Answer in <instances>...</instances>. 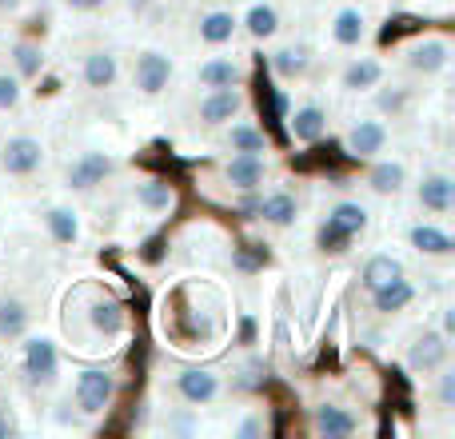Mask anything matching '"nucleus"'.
<instances>
[{
  "label": "nucleus",
  "instance_id": "obj_21",
  "mask_svg": "<svg viewBox=\"0 0 455 439\" xmlns=\"http://www.w3.org/2000/svg\"><path fill=\"white\" fill-rule=\"evenodd\" d=\"M84 84L88 88H112L116 84V56L112 52H88L84 56Z\"/></svg>",
  "mask_w": 455,
  "mask_h": 439
},
{
  "label": "nucleus",
  "instance_id": "obj_32",
  "mask_svg": "<svg viewBox=\"0 0 455 439\" xmlns=\"http://www.w3.org/2000/svg\"><path fill=\"white\" fill-rule=\"evenodd\" d=\"M92 328L104 331V336H116V331L124 328V312H120V304H112V299L92 304Z\"/></svg>",
  "mask_w": 455,
  "mask_h": 439
},
{
  "label": "nucleus",
  "instance_id": "obj_11",
  "mask_svg": "<svg viewBox=\"0 0 455 439\" xmlns=\"http://www.w3.org/2000/svg\"><path fill=\"white\" fill-rule=\"evenodd\" d=\"M347 152H352L355 160H371L376 152H384V144H387V128L379 124V120H360V124L347 132Z\"/></svg>",
  "mask_w": 455,
  "mask_h": 439
},
{
  "label": "nucleus",
  "instance_id": "obj_10",
  "mask_svg": "<svg viewBox=\"0 0 455 439\" xmlns=\"http://www.w3.org/2000/svg\"><path fill=\"white\" fill-rule=\"evenodd\" d=\"M288 132L296 144H315L328 132V112H323L320 104H304V108H296L288 116Z\"/></svg>",
  "mask_w": 455,
  "mask_h": 439
},
{
  "label": "nucleus",
  "instance_id": "obj_23",
  "mask_svg": "<svg viewBox=\"0 0 455 439\" xmlns=\"http://www.w3.org/2000/svg\"><path fill=\"white\" fill-rule=\"evenodd\" d=\"M232 36H235V16L232 12L216 8V12L200 16V40H204V44H228Z\"/></svg>",
  "mask_w": 455,
  "mask_h": 439
},
{
  "label": "nucleus",
  "instance_id": "obj_13",
  "mask_svg": "<svg viewBox=\"0 0 455 439\" xmlns=\"http://www.w3.org/2000/svg\"><path fill=\"white\" fill-rule=\"evenodd\" d=\"M315 432L328 439H344L355 432V416L347 408H339V403H320L315 408Z\"/></svg>",
  "mask_w": 455,
  "mask_h": 439
},
{
  "label": "nucleus",
  "instance_id": "obj_28",
  "mask_svg": "<svg viewBox=\"0 0 455 439\" xmlns=\"http://www.w3.org/2000/svg\"><path fill=\"white\" fill-rule=\"evenodd\" d=\"M28 328V312L20 299H0V339H16Z\"/></svg>",
  "mask_w": 455,
  "mask_h": 439
},
{
  "label": "nucleus",
  "instance_id": "obj_15",
  "mask_svg": "<svg viewBox=\"0 0 455 439\" xmlns=\"http://www.w3.org/2000/svg\"><path fill=\"white\" fill-rule=\"evenodd\" d=\"M416 299V288H411L408 280H392V283H384V288H376L371 291V304H376V312L379 315H395V312H403V307Z\"/></svg>",
  "mask_w": 455,
  "mask_h": 439
},
{
  "label": "nucleus",
  "instance_id": "obj_38",
  "mask_svg": "<svg viewBox=\"0 0 455 439\" xmlns=\"http://www.w3.org/2000/svg\"><path fill=\"white\" fill-rule=\"evenodd\" d=\"M264 432V419H248V424L240 427V435H259Z\"/></svg>",
  "mask_w": 455,
  "mask_h": 439
},
{
  "label": "nucleus",
  "instance_id": "obj_24",
  "mask_svg": "<svg viewBox=\"0 0 455 439\" xmlns=\"http://www.w3.org/2000/svg\"><path fill=\"white\" fill-rule=\"evenodd\" d=\"M400 275H403V264H400V259H392V256H371L368 264H363V288L376 291V288H384V283L400 280Z\"/></svg>",
  "mask_w": 455,
  "mask_h": 439
},
{
  "label": "nucleus",
  "instance_id": "obj_39",
  "mask_svg": "<svg viewBox=\"0 0 455 439\" xmlns=\"http://www.w3.org/2000/svg\"><path fill=\"white\" fill-rule=\"evenodd\" d=\"M256 208H259V196H243V204H240V212H248V216H256Z\"/></svg>",
  "mask_w": 455,
  "mask_h": 439
},
{
  "label": "nucleus",
  "instance_id": "obj_2",
  "mask_svg": "<svg viewBox=\"0 0 455 439\" xmlns=\"http://www.w3.org/2000/svg\"><path fill=\"white\" fill-rule=\"evenodd\" d=\"M24 376L32 379V384H52L56 379V368H60V355H56V344L48 336H32L28 344H24Z\"/></svg>",
  "mask_w": 455,
  "mask_h": 439
},
{
  "label": "nucleus",
  "instance_id": "obj_42",
  "mask_svg": "<svg viewBox=\"0 0 455 439\" xmlns=\"http://www.w3.org/2000/svg\"><path fill=\"white\" fill-rule=\"evenodd\" d=\"M136 4H152V0H136Z\"/></svg>",
  "mask_w": 455,
  "mask_h": 439
},
{
  "label": "nucleus",
  "instance_id": "obj_18",
  "mask_svg": "<svg viewBox=\"0 0 455 439\" xmlns=\"http://www.w3.org/2000/svg\"><path fill=\"white\" fill-rule=\"evenodd\" d=\"M408 240H411V248L424 251V256H451V251H455V240L443 232V227H435V224H416Z\"/></svg>",
  "mask_w": 455,
  "mask_h": 439
},
{
  "label": "nucleus",
  "instance_id": "obj_17",
  "mask_svg": "<svg viewBox=\"0 0 455 439\" xmlns=\"http://www.w3.org/2000/svg\"><path fill=\"white\" fill-rule=\"evenodd\" d=\"M200 84L204 88H232V84H240V64L232 60V56H212V60H204L200 64Z\"/></svg>",
  "mask_w": 455,
  "mask_h": 439
},
{
  "label": "nucleus",
  "instance_id": "obj_33",
  "mask_svg": "<svg viewBox=\"0 0 455 439\" xmlns=\"http://www.w3.org/2000/svg\"><path fill=\"white\" fill-rule=\"evenodd\" d=\"M228 144H232V152H264L267 148L264 132H256V128H248V124H235L232 132H228Z\"/></svg>",
  "mask_w": 455,
  "mask_h": 439
},
{
  "label": "nucleus",
  "instance_id": "obj_6",
  "mask_svg": "<svg viewBox=\"0 0 455 439\" xmlns=\"http://www.w3.org/2000/svg\"><path fill=\"white\" fill-rule=\"evenodd\" d=\"M176 392H180L184 403H212L216 395H220V376L208 368H184L180 376H176Z\"/></svg>",
  "mask_w": 455,
  "mask_h": 439
},
{
  "label": "nucleus",
  "instance_id": "obj_41",
  "mask_svg": "<svg viewBox=\"0 0 455 439\" xmlns=\"http://www.w3.org/2000/svg\"><path fill=\"white\" fill-rule=\"evenodd\" d=\"M8 432H12V427H8V419H4V416H0V439H4Z\"/></svg>",
  "mask_w": 455,
  "mask_h": 439
},
{
  "label": "nucleus",
  "instance_id": "obj_8",
  "mask_svg": "<svg viewBox=\"0 0 455 439\" xmlns=\"http://www.w3.org/2000/svg\"><path fill=\"white\" fill-rule=\"evenodd\" d=\"M264 176H267V164L259 160V152H240V156H232L224 168V180L240 192H256L259 184H264Z\"/></svg>",
  "mask_w": 455,
  "mask_h": 439
},
{
  "label": "nucleus",
  "instance_id": "obj_34",
  "mask_svg": "<svg viewBox=\"0 0 455 439\" xmlns=\"http://www.w3.org/2000/svg\"><path fill=\"white\" fill-rule=\"evenodd\" d=\"M352 240H355V235H347L344 227H336L331 220L320 227V235H315V243H320L323 251H347V243H352Z\"/></svg>",
  "mask_w": 455,
  "mask_h": 439
},
{
  "label": "nucleus",
  "instance_id": "obj_37",
  "mask_svg": "<svg viewBox=\"0 0 455 439\" xmlns=\"http://www.w3.org/2000/svg\"><path fill=\"white\" fill-rule=\"evenodd\" d=\"M68 8H76V12H92V8H100L104 0H64Z\"/></svg>",
  "mask_w": 455,
  "mask_h": 439
},
{
  "label": "nucleus",
  "instance_id": "obj_5",
  "mask_svg": "<svg viewBox=\"0 0 455 439\" xmlns=\"http://www.w3.org/2000/svg\"><path fill=\"white\" fill-rule=\"evenodd\" d=\"M136 88H140L144 96H156L168 88V80H172V56L156 52V48H148V52H140V60H136V72H132Z\"/></svg>",
  "mask_w": 455,
  "mask_h": 439
},
{
  "label": "nucleus",
  "instance_id": "obj_16",
  "mask_svg": "<svg viewBox=\"0 0 455 439\" xmlns=\"http://www.w3.org/2000/svg\"><path fill=\"white\" fill-rule=\"evenodd\" d=\"M363 36H368V20H363L360 8H339L336 20H331V40L344 48H355Z\"/></svg>",
  "mask_w": 455,
  "mask_h": 439
},
{
  "label": "nucleus",
  "instance_id": "obj_19",
  "mask_svg": "<svg viewBox=\"0 0 455 439\" xmlns=\"http://www.w3.org/2000/svg\"><path fill=\"white\" fill-rule=\"evenodd\" d=\"M296 212H299V204H296V196H288V192H272V196H264L256 208V216L272 227H288L291 220H296Z\"/></svg>",
  "mask_w": 455,
  "mask_h": 439
},
{
  "label": "nucleus",
  "instance_id": "obj_1",
  "mask_svg": "<svg viewBox=\"0 0 455 439\" xmlns=\"http://www.w3.org/2000/svg\"><path fill=\"white\" fill-rule=\"evenodd\" d=\"M72 395H76V408L84 411V416H100V411L112 403V395H116V376H112V371H100V368H88L76 376Z\"/></svg>",
  "mask_w": 455,
  "mask_h": 439
},
{
  "label": "nucleus",
  "instance_id": "obj_4",
  "mask_svg": "<svg viewBox=\"0 0 455 439\" xmlns=\"http://www.w3.org/2000/svg\"><path fill=\"white\" fill-rule=\"evenodd\" d=\"M112 172H116V160H112L108 152H84L80 160L68 164V188L88 192V188H96V184L108 180Z\"/></svg>",
  "mask_w": 455,
  "mask_h": 439
},
{
  "label": "nucleus",
  "instance_id": "obj_22",
  "mask_svg": "<svg viewBox=\"0 0 455 439\" xmlns=\"http://www.w3.org/2000/svg\"><path fill=\"white\" fill-rule=\"evenodd\" d=\"M379 80H384V64L379 60H355L344 68V88L347 92H368V88H376Z\"/></svg>",
  "mask_w": 455,
  "mask_h": 439
},
{
  "label": "nucleus",
  "instance_id": "obj_25",
  "mask_svg": "<svg viewBox=\"0 0 455 439\" xmlns=\"http://www.w3.org/2000/svg\"><path fill=\"white\" fill-rule=\"evenodd\" d=\"M44 224H48V232H52L56 243H76L80 240V220H76L72 208H48Z\"/></svg>",
  "mask_w": 455,
  "mask_h": 439
},
{
  "label": "nucleus",
  "instance_id": "obj_7",
  "mask_svg": "<svg viewBox=\"0 0 455 439\" xmlns=\"http://www.w3.org/2000/svg\"><path fill=\"white\" fill-rule=\"evenodd\" d=\"M448 363V336L443 331H427L411 344L408 352V368L411 371H440Z\"/></svg>",
  "mask_w": 455,
  "mask_h": 439
},
{
  "label": "nucleus",
  "instance_id": "obj_9",
  "mask_svg": "<svg viewBox=\"0 0 455 439\" xmlns=\"http://www.w3.org/2000/svg\"><path fill=\"white\" fill-rule=\"evenodd\" d=\"M448 56H451L448 40L427 36V40H419V44H411V52H408V68H411V72H424V76H435V72L448 68Z\"/></svg>",
  "mask_w": 455,
  "mask_h": 439
},
{
  "label": "nucleus",
  "instance_id": "obj_14",
  "mask_svg": "<svg viewBox=\"0 0 455 439\" xmlns=\"http://www.w3.org/2000/svg\"><path fill=\"white\" fill-rule=\"evenodd\" d=\"M419 204H424L427 212H435V216L451 212V204H455V184H451V176H427V180L419 184Z\"/></svg>",
  "mask_w": 455,
  "mask_h": 439
},
{
  "label": "nucleus",
  "instance_id": "obj_35",
  "mask_svg": "<svg viewBox=\"0 0 455 439\" xmlns=\"http://www.w3.org/2000/svg\"><path fill=\"white\" fill-rule=\"evenodd\" d=\"M20 104V80L0 72V112H12Z\"/></svg>",
  "mask_w": 455,
  "mask_h": 439
},
{
  "label": "nucleus",
  "instance_id": "obj_27",
  "mask_svg": "<svg viewBox=\"0 0 455 439\" xmlns=\"http://www.w3.org/2000/svg\"><path fill=\"white\" fill-rule=\"evenodd\" d=\"M328 220H331V224H336V227H344L347 235H360L363 227H368V208H363V204H355V200H344V204H336V208H331Z\"/></svg>",
  "mask_w": 455,
  "mask_h": 439
},
{
  "label": "nucleus",
  "instance_id": "obj_40",
  "mask_svg": "<svg viewBox=\"0 0 455 439\" xmlns=\"http://www.w3.org/2000/svg\"><path fill=\"white\" fill-rule=\"evenodd\" d=\"M20 8V0H0V12H16Z\"/></svg>",
  "mask_w": 455,
  "mask_h": 439
},
{
  "label": "nucleus",
  "instance_id": "obj_30",
  "mask_svg": "<svg viewBox=\"0 0 455 439\" xmlns=\"http://www.w3.org/2000/svg\"><path fill=\"white\" fill-rule=\"evenodd\" d=\"M272 64H275V72H280L283 80L304 76V72H307V48H304V44H288V48H280V52L272 56Z\"/></svg>",
  "mask_w": 455,
  "mask_h": 439
},
{
  "label": "nucleus",
  "instance_id": "obj_26",
  "mask_svg": "<svg viewBox=\"0 0 455 439\" xmlns=\"http://www.w3.org/2000/svg\"><path fill=\"white\" fill-rule=\"evenodd\" d=\"M136 200H140L148 212H168V208L176 204V192H172V184H164V180H144L140 188H136Z\"/></svg>",
  "mask_w": 455,
  "mask_h": 439
},
{
  "label": "nucleus",
  "instance_id": "obj_12",
  "mask_svg": "<svg viewBox=\"0 0 455 439\" xmlns=\"http://www.w3.org/2000/svg\"><path fill=\"white\" fill-rule=\"evenodd\" d=\"M240 108H243V96L235 92V84L232 88H212V92L200 100V120H204V124H228Z\"/></svg>",
  "mask_w": 455,
  "mask_h": 439
},
{
  "label": "nucleus",
  "instance_id": "obj_3",
  "mask_svg": "<svg viewBox=\"0 0 455 439\" xmlns=\"http://www.w3.org/2000/svg\"><path fill=\"white\" fill-rule=\"evenodd\" d=\"M40 164H44V144L32 140V136H12L0 148V168L8 176H32Z\"/></svg>",
  "mask_w": 455,
  "mask_h": 439
},
{
  "label": "nucleus",
  "instance_id": "obj_20",
  "mask_svg": "<svg viewBox=\"0 0 455 439\" xmlns=\"http://www.w3.org/2000/svg\"><path fill=\"white\" fill-rule=\"evenodd\" d=\"M403 180H408V168L400 160H384V164H376L368 172V188L379 192V196H395L403 188Z\"/></svg>",
  "mask_w": 455,
  "mask_h": 439
},
{
  "label": "nucleus",
  "instance_id": "obj_36",
  "mask_svg": "<svg viewBox=\"0 0 455 439\" xmlns=\"http://www.w3.org/2000/svg\"><path fill=\"white\" fill-rule=\"evenodd\" d=\"M440 408H455V371L440 368Z\"/></svg>",
  "mask_w": 455,
  "mask_h": 439
},
{
  "label": "nucleus",
  "instance_id": "obj_29",
  "mask_svg": "<svg viewBox=\"0 0 455 439\" xmlns=\"http://www.w3.org/2000/svg\"><path fill=\"white\" fill-rule=\"evenodd\" d=\"M243 24H248V32L256 40H272L275 32H280V16H275L272 4H251L248 8V20H243Z\"/></svg>",
  "mask_w": 455,
  "mask_h": 439
},
{
  "label": "nucleus",
  "instance_id": "obj_31",
  "mask_svg": "<svg viewBox=\"0 0 455 439\" xmlns=\"http://www.w3.org/2000/svg\"><path fill=\"white\" fill-rule=\"evenodd\" d=\"M12 60H16V72H20L24 80L40 76V68H44V52H40L36 44H28V40H20V44L12 48Z\"/></svg>",
  "mask_w": 455,
  "mask_h": 439
}]
</instances>
